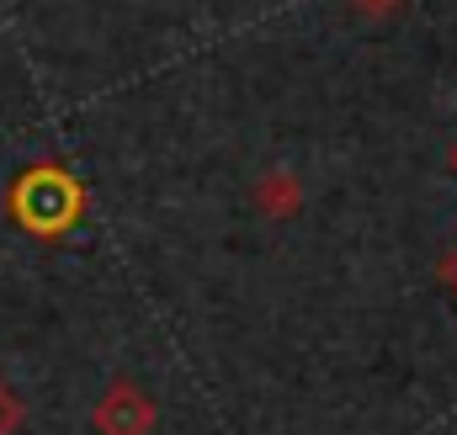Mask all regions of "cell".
Listing matches in <instances>:
<instances>
[{"label": "cell", "instance_id": "1", "mask_svg": "<svg viewBox=\"0 0 457 435\" xmlns=\"http://www.w3.org/2000/svg\"><path fill=\"white\" fill-rule=\"evenodd\" d=\"M5 213H11V223L21 234H32V239H64L86 218V186L59 160H37V165H27L11 181Z\"/></svg>", "mask_w": 457, "mask_h": 435}, {"label": "cell", "instance_id": "2", "mask_svg": "<svg viewBox=\"0 0 457 435\" xmlns=\"http://www.w3.org/2000/svg\"><path fill=\"white\" fill-rule=\"evenodd\" d=\"M149 425H154V404L133 382H112L107 398L96 404V431L102 435H149Z\"/></svg>", "mask_w": 457, "mask_h": 435}, {"label": "cell", "instance_id": "3", "mask_svg": "<svg viewBox=\"0 0 457 435\" xmlns=\"http://www.w3.org/2000/svg\"><path fill=\"white\" fill-rule=\"evenodd\" d=\"M21 414H27V409H21L16 388H5V382H0V435H16V431H21Z\"/></svg>", "mask_w": 457, "mask_h": 435}, {"label": "cell", "instance_id": "4", "mask_svg": "<svg viewBox=\"0 0 457 435\" xmlns=\"http://www.w3.org/2000/svg\"><path fill=\"white\" fill-rule=\"evenodd\" d=\"M442 282H447V287L457 292V250L447 255V260H442Z\"/></svg>", "mask_w": 457, "mask_h": 435}, {"label": "cell", "instance_id": "5", "mask_svg": "<svg viewBox=\"0 0 457 435\" xmlns=\"http://www.w3.org/2000/svg\"><path fill=\"white\" fill-rule=\"evenodd\" d=\"M356 5H361V11H388L394 0H356Z\"/></svg>", "mask_w": 457, "mask_h": 435}, {"label": "cell", "instance_id": "6", "mask_svg": "<svg viewBox=\"0 0 457 435\" xmlns=\"http://www.w3.org/2000/svg\"><path fill=\"white\" fill-rule=\"evenodd\" d=\"M453 165H457V149H453Z\"/></svg>", "mask_w": 457, "mask_h": 435}]
</instances>
